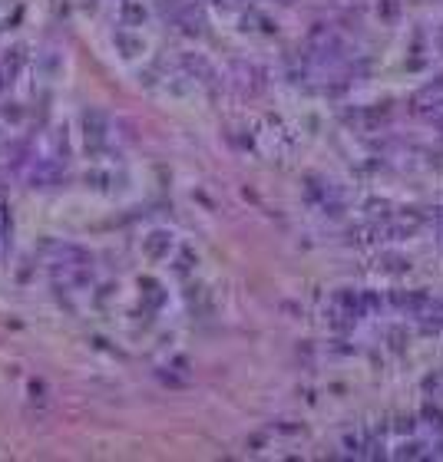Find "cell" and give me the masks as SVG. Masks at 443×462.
I'll return each mask as SVG.
<instances>
[{"label":"cell","mask_w":443,"mask_h":462,"mask_svg":"<svg viewBox=\"0 0 443 462\" xmlns=\"http://www.w3.org/2000/svg\"><path fill=\"white\" fill-rule=\"evenodd\" d=\"M397 429H400V433H410V429H414V419H397Z\"/></svg>","instance_id":"9c48e42d"},{"label":"cell","mask_w":443,"mask_h":462,"mask_svg":"<svg viewBox=\"0 0 443 462\" xmlns=\"http://www.w3.org/2000/svg\"><path fill=\"white\" fill-rule=\"evenodd\" d=\"M179 23H182V30L186 34H202V13L189 4V7H182V13H179Z\"/></svg>","instance_id":"7a4b0ae2"},{"label":"cell","mask_w":443,"mask_h":462,"mask_svg":"<svg viewBox=\"0 0 443 462\" xmlns=\"http://www.w3.org/2000/svg\"><path fill=\"white\" fill-rule=\"evenodd\" d=\"M423 413H427V419H433V426H443V410L440 406H427Z\"/></svg>","instance_id":"52a82bcc"},{"label":"cell","mask_w":443,"mask_h":462,"mask_svg":"<svg viewBox=\"0 0 443 462\" xmlns=\"http://www.w3.org/2000/svg\"><path fill=\"white\" fill-rule=\"evenodd\" d=\"M394 304L400 307V311H407V314H423L427 311V304H430V298L423 294V290H397L394 294Z\"/></svg>","instance_id":"6da1fadb"},{"label":"cell","mask_w":443,"mask_h":462,"mask_svg":"<svg viewBox=\"0 0 443 462\" xmlns=\"http://www.w3.org/2000/svg\"><path fill=\"white\" fill-rule=\"evenodd\" d=\"M440 40H443V30H440Z\"/></svg>","instance_id":"7c38bea8"},{"label":"cell","mask_w":443,"mask_h":462,"mask_svg":"<svg viewBox=\"0 0 443 462\" xmlns=\"http://www.w3.org/2000/svg\"><path fill=\"white\" fill-rule=\"evenodd\" d=\"M440 129H443V119H440Z\"/></svg>","instance_id":"4fadbf2b"},{"label":"cell","mask_w":443,"mask_h":462,"mask_svg":"<svg viewBox=\"0 0 443 462\" xmlns=\"http://www.w3.org/2000/svg\"><path fill=\"white\" fill-rule=\"evenodd\" d=\"M169 248H172V238H169V234H163V231H159V234H152L149 241H146V251H149L152 258H159V254H165V251H169Z\"/></svg>","instance_id":"3957f363"},{"label":"cell","mask_w":443,"mask_h":462,"mask_svg":"<svg viewBox=\"0 0 443 462\" xmlns=\"http://www.w3.org/2000/svg\"><path fill=\"white\" fill-rule=\"evenodd\" d=\"M397 456H400V459H420V456H423V446H420V442H410V446H404Z\"/></svg>","instance_id":"5b68a950"},{"label":"cell","mask_w":443,"mask_h":462,"mask_svg":"<svg viewBox=\"0 0 443 462\" xmlns=\"http://www.w3.org/2000/svg\"><path fill=\"white\" fill-rule=\"evenodd\" d=\"M4 231H7V225H4V211H0V241H4Z\"/></svg>","instance_id":"30bf717a"},{"label":"cell","mask_w":443,"mask_h":462,"mask_svg":"<svg viewBox=\"0 0 443 462\" xmlns=\"http://www.w3.org/2000/svg\"><path fill=\"white\" fill-rule=\"evenodd\" d=\"M344 446H348L354 456H364V439L361 436H344Z\"/></svg>","instance_id":"8992f818"},{"label":"cell","mask_w":443,"mask_h":462,"mask_svg":"<svg viewBox=\"0 0 443 462\" xmlns=\"http://www.w3.org/2000/svg\"><path fill=\"white\" fill-rule=\"evenodd\" d=\"M278 4H294V0H278Z\"/></svg>","instance_id":"8fae6325"},{"label":"cell","mask_w":443,"mask_h":462,"mask_svg":"<svg viewBox=\"0 0 443 462\" xmlns=\"http://www.w3.org/2000/svg\"><path fill=\"white\" fill-rule=\"evenodd\" d=\"M381 267H384V271H407L410 261L400 258V254H384V258H381Z\"/></svg>","instance_id":"277c9868"},{"label":"cell","mask_w":443,"mask_h":462,"mask_svg":"<svg viewBox=\"0 0 443 462\" xmlns=\"http://www.w3.org/2000/svg\"><path fill=\"white\" fill-rule=\"evenodd\" d=\"M377 13H384L387 20H394V17H397V4H394V0H384V4L377 7Z\"/></svg>","instance_id":"ba28073f"}]
</instances>
